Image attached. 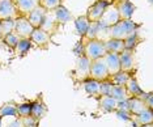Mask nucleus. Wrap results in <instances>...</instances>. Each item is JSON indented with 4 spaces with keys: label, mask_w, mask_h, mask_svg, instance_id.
Returning a JSON list of instances; mask_svg holds the SVG:
<instances>
[{
    "label": "nucleus",
    "mask_w": 153,
    "mask_h": 127,
    "mask_svg": "<svg viewBox=\"0 0 153 127\" xmlns=\"http://www.w3.org/2000/svg\"><path fill=\"white\" fill-rule=\"evenodd\" d=\"M141 26V24L136 22L132 19L128 20H119L117 24H114L113 26L109 28V37L110 38H117V40H122L131 36L132 33H135L139 30V28Z\"/></svg>",
    "instance_id": "1"
},
{
    "label": "nucleus",
    "mask_w": 153,
    "mask_h": 127,
    "mask_svg": "<svg viewBox=\"0 0 153 127\" xmlns=\"http://www.w3.org/2000/svg\"><path fill=\"white\" fill-rule=\"evenodd\" d=\"M106 49L103 41L93 38V40H85L82 42V55H85L90 61H94V59L102 58L106 54Z\"/></svg>",
    "instance_id": "2"
},
{
    "label": "nucleus",
    "mask_w": 153,
    "mask_h": 127,
    "mask_svg": "<svg viewBox=\"0 0 153 127\" xmlns=\"http://www.w3.org/2000/svg\"><path fill=\"white\" fill-rule=\"evenodd\" d=\"M89 68H90V59H88L85 55H79L75 63L74 69V77L76 81L82 83L89 77Z\"/></svg>",
    "instance_id": "3"
},
{
    "label": "nucleus",
    "mask_w": 153,
    "mask_h": 127,
    "mask_svg": "<svg viewBox=\"0 0 153 127\" xmlns=\"http://www.w3.org/2000/svg\"><path fill=\"white\" fill-rule=\"evenodd\" d=\"M89 77L94 79L97 81H103V80L109 79V72L103 63L102 58L90 61V68H89Z\"/></svg>",
    "instance_id": "4"
},
{
    "label": "nucleus",
    "mask_w": 153,
    "mask_h": 127,
    "mask_svg": "<svg viewBox=\"0 0 153 127\" xmlns=\"http://www.w3.org/2000/svg\"><path fill=\"white\" fill-rule=\"evenodd\" d=\"M111 3H113L111 0H96V1L88 8L85 16L88 17V20L90 22H97V21L101 19V16L103 15L105 9L111 4Z\"/></svg>",
    "instance_id": "5"
},
{
    "label": "nucleus",
    "mask_w": 153,
    "mask_h": 127,
    "mask_svg": "<svg viewBox=\"0 0 153 127\" xmlns=\"http://www.w3.org/2000/svg\"><path fill=\"white\" fill-rule=\"evenodd\" d=\"M113 4L117 8L120 20L132 19L134 12L136 10V5H135L131 0H114Z\"/></svg>",
    "instance_id": "6"
},
{
    "label": "nucleus",
    "mask_w": 153,
    "mask_h": 127,
    "mask_svg": "<svg viewBox=\"0 0 153 127\" xmlns=\"http://www.w3.org/2000/svg\"><path fill=\"white\" fill-rule=\"evenodd\" d=\"M33 30L34 28L29 22L26 16H19L17 19H15V29H13V31L20 38H30Z\"/></svg>",
    "instance_id": "7"
},
{
    "label": "nucleus",
    "mask_w": 153,
    "mask_h": 127,
    "mask_svg": "<svg viewBox=\"0 0 153 127\" xmlns=\"http://www.w3.org/2000/svg\"><path fill=\"white\" fill-rule=\"evenodd\" d=\"M119 20H120V17L118 15V10H117L115 7H114L113 3H111V4L105 9L103 15L101 16V19L97 21V22H98L100 26L110 28V26H113L114 24H117Z\"/></svg>",
    "instance_id": "8"
},
{
    "label": "nucleus",
    "mask_w": 153,
    "mask_h": 127,
    "mask_svg": "<svg viewBox=\"0 0 153 127\" xmlns=\"http://www.w3.org/2000/svg\"><path fill=\"white\" fill-rule=\"evenodd\" d=\"M20 16L15 0H0V20H15Z\"/></svg>",
    "instance_id": "9"
},
{
    "label": "nucleus",
    "mask_w": 153,
    "mask_h": 127,
    "mask_svg": "<svg viewBox=\"0 0 153 127\" xmlns=\"http://www.w3.org/2000/svg\"><path fill=\"white\" fill-rule=\"evenodd\" d=\"M51 38L53 37H51L47 31H45L43 29H41V28H36V29L33 30L32 36H30V41H32V43L36 45L37 47L46 50V49H48Z\"/></svg>",
    "instance_id": "10"
},
{
    "label": "nucleus",
    "mask_w": 153,
    "mask_h": 127,
    "mask_svg": "<svg viewBox=\"0 0 153 127\" xmlns=\"http://www.w3.org/2000/svg\"><path fill=\"white\" fill-rule=\"evenodd\" d=\"M119 62H120V69L122 71L132 72L136 67V61H135L134 50H127L124 49L122 52H119Z\"/></svg>",
    "instance_id": "11"
},
{
    "label": "nucleus",
    "mask_w": 153,
    "mask_h": 127,
    "mask_svg": "<svg viewBox=\"0 0 153 127\" xmlns=\"http://www.w3.org/2000/svg\"><path fill=\"white\" fill-rule=\"evenodd\" d=\"M39 28L41 29H43L45 31H47L51 37L55 36V34L59 31L60 25H59V24L56 22V20H55V16H54L53 10H47L46 12V15H45L43 21H42V24H41Z\"/></svg>",
    "instance_id": "12"
},
{
    "label": "nucleus",
    "mask_w": 153,
    "mask_h": 127,
    "mask_svg": "<svg viewBox=\"0 0 153 127\" xmlns=\"http://www.w3.org/2000/svg\"><path fill=\"white\" fill-rule=\"evenodd\" d=\"M103 63H105L109 76L120 71V62H119V54L118 52H106L102 56Z\"/></svg>",
    "instance_id": "13"
},
{
    "label": "nucleus",
    "mask_w": 153,
    "mask_h": 127,
    "mask_svg": "<svg viewBox=\"0 0 153 127\" xmlns=\"http://www.w3.org/2000/svg\"><path fill=\"white\" fill-rule=\"evenodd\" d=\"M46 12L47 10L45 9L42 5H37L33 10H30V12L26 15L27 20H29V22L32 24V26L34 28V29L41 26V24H42L43 17H45V15H46Z\"/></svg>",
    "instance_id": "14"
},
{
    "label": "nucleus",
    "mask_w": 153,
    "mask_h": 127,
    "mask_svg": "<svg viewBox=\"0 0 153 127\" xmlns=\"http://www.w3.org/2000/svg\"><path fill=\"white\" fill-rule=\"evenodd\" d=\"M97 101H98V108L102 111H105V113L115 111L118 101L114 100V98L111 96H109V94H101V96L97 98Z\"/></svg>",
    "instance_id": "15"
},
{
    "label": "nucleus",
    "mask_w": 153,
    "mask_h": 127,
    "mask_svg": "<svg viewBox=\"0 0 153 127\" xmlns=\"http://www.w3.org/2000/svg\"><path fill=\"white\" fill-rule=\"evenodd\" d=\"M54 12V16H55V20H56V22L59 24L60 26L65 25L67 22H69L72 19H74V16H72V13L69 12V10L65 8V7H63V4L59 5L58 8L53 9Z\"/></svg>",
    "instance_id": "16"
},
{
    "label": "nucleus",
    "mask_w": 153,
    "mask_h": 127,
    "mask_svg": "<svg viewBox=\"0 0 153 127\" xmlns=\"http://www.w3.org/2000/svg\"><path fill=\"white\" fill-rule=\"evenodd\" d=\"M46 114H47V106L42 98H37V100L32 101V113H30L32 117L41 121Z\"/></svg>",
    "instance_id": "17"
},
{
    "label": "nucleus",
    "mask_w": 153,
    "mask_h": 127,
    "mask_svg": "<svg viewBox=\"0 0 153 127\" xmlns=\"http://www.w3.org/2000/svg\"><path fill=\"white\" fill-rule=\"evenodd\" d=\"M124 88H126L128 97H140L143 94V92H144L140 88V85H139V83H137V79L134 75L130 76V79L124 84Z\"/></svg>",
    "instance_id": "18"
},
{
    "label": "nucleus",
    "mask_w": 153,
    "mask_h": 127,
    "mask_svg": "<svg viewBox=\"0 0 153 127\" xmlns=\"http://www.w3.org/2000/svg\"><path fill=\"white\" fill-rule=\"evenodd\" d=\"M20 16H26L30 10H33L37 5H39V0H15Z\"/></svg>",
    "instance_id": "19"
},
{
    "label": "nucleus",
    "mask_w": 153,
    "mask_h": 127,
    "mask_svg": "<svg viewBox=\"0 0 153 127\" xmlns=\"http://www.w3.org/2000/svg\"><path fill=\"white\" fill-rule=\"evenodd\" d=\"M127 102H128V109H130L131 115H137V114H140L141 111H144L145 109H148L145 106L144 101L139 97H128Z\"/></svg>",
    "instance_id": "20"
},
{
    "label": "nucleus",
    "mask_w": 153,
    "mask_h": 127,
    "mask_svg": "<svg viewBox=\"0 0 153 127\" xmlns=\"http://www.w3.org/2000/svg\"><path fill=\"white\" fill-rule=\"evenodd\" d=\"M82 84H84V89L86 93H88V96L94 97V98L100 97V81L88 77L86 80L82 81Z\"/></svg>",
    "instance_id": "21"
},
{
    "label": "nucleus",
    "mask_w": 153,
    "mask_h": 127,
    "mask_svg": "<svg viewBox=\"0 0 153 127\" xmlns=\"http://www.w3.org/2000/svg\"><path fill=\"white\" fill-rule=\"evenodd\" d=\"M132 121L140 126L149 125L153 123V109H145L144 111H141L137 115H132Z\"/></svg>",
    "instance_id": "22"
},
{
    "label": "nucleus",
    "mask_w": 153,
    "mask_h": 127,
    "mask_svg": "<svg viewBox=\"0 0 153 127\" xmlns=\"http://www.w3.org/2000/svg\"><path fill=\"white\" fill-rule=\"evenodd\" d=\"M89 24H90V21L88 20V17H86L85 15L84 16H79V17H76L75 19L76 33H77L81 38L86 34V30H88V28H89Z\"/></svg>",
    "instance_id": "23"
},
{
    "label": "nucleus",
    "mask_w": 153,
    "mask_h": 127,
    "mask_svg": "<svg viewBox=\"0 0 153 127\" xmlns=\"http://www.w3.org/2000/svg\"><path fill=\"white\" fill-rule=\"evenodd\" d=\"M105 43V49L107 52H122L124 50V45L122 40H117V38H109V40L103 41Z\"/></svg>",
    "instance_id": "24"
},
{
    "label": "nucleus",
    "mask_w": 153,
    "mask_h": 127,
    "mask_svg": "<svg viewBox=\"0 0 153 127\" xmlns=\"http://www.w3.org/2000/svg\"><path fill=\"white\" fill-rule=\"evenodd\" d=\"M32 46L33 43L30 41V38H20V41L17 42V45L15 47V52L20 56H25L29 52L30 49H32Z\"/></svg>",
    "instance_id": "25"
},
{
    "label": "nucleus",
    "mask_w": 153,
    "mask_h": 127,
    "mask_svg": "<svg viewBox=\"0 0 153 127\" xmlns=\"http://www.w3.org/2000/svg\"><path fill=\"white\" fill-rule=\"evenodd\" d=\"M0 117L5 118V117H17V104L16 102H7V104L0 106Z\"/></svg>",
    "instance_id": "26"
},
{
    "label": "nucleus",
    "mask_w": 153,
    "mask_h": 127,
    "mask_svg": "<svg viewBox=\"0 0 153 127\" xmlns=\"http://www.w3.org/2000/svg\"><path fill=\"white\" fill-rule=\"evenodd\" d=\"M109 96H111L114 100H117V101H124V100L128 98V94L126 92L124 85H114V84L110 88Z\"/></svg>",
    "instance_id": "27"
},
{
    "label": "nucleus",
    "mask_w": 153,
    "mask_h": 127,
    "mask_svg": "<svg viewBox=\"0 0 153 127\" xmlns=\"http://www.w3.org/2000/svg\"><path fill=\"white\" fill-rule=\"evenodd\" d=\"M134 75L132 72H127V71H120L114 73V75L109 76V80L111 83L114 84V85H124V84L127 83V80L130 79V76Z\"/></svg>",
    "instance_id": "28"
},
{
    "label": "nucleus",
    "mask_w": 153,
    "mask_h": 127,
    "mask_svg": "<svg viewBox=\"0 0 153 127\" xmlns=\"http://www.w3.org/2000/svg\"><path fill=\"white\" fill-rule=\"evenodd\" d=\"M141 42V38L139 36V30H136L135 33H132L131 36H128L127 38L123 40V45H124V49L127 50H134L136 49V46Z\"/></svg>",
    "instance_id": "29"
},
{
    "label": "nucleus",
    "mask_w": 153,
    "mask_h": 127,
    "mask_svg": "<svg viewBox=\"0 0 153 127\" xmlns=\"http://www.w3.org/2000/svg\"><path fill=\"white\" fill-rule=\"evenodd\" d=\"M13 29H15V20H12V19L1 20L0 21V38L13 31Z\"/></svg>",
    "instance_id": "30"
},
{
    "label": "nucleus",
    "mask_w": 153,
    "mask_h": 127,
    "mask_svg": "<svg viewBox=\"0 0 153 127\" xmlns=\"http://www.w3.org/2000/svg\"><path fill=\"white\" fill-rule=\"evenodd\" d=\"M1 41L4 42V45H5V46H8V47H11V49H13V50H15L17 42L20 41V37L17 36L15 31H11V33L5 34L4 37H1Z\"/></svg>",
    "instance_id": "31"
},
{
    "label": "nucleus",
    "mask_w": 153,
    "mask_h": 127,
    "mask_svg": "<svg viewBox=\"0 0 153 127\" xmlns=\"http://www.w3.org/2000/svg\"><path fill=\"white\" fill-rule=\"evenodd\" d=\"M32 113V102H22V104L17 105V117L24 118V117H29Z\"/></svg>",
    "instance_id": "32"
},
{
    "label": "nucleus",
    "mask_w": 153,
    "mask_h": 127,
    "mask_svg": "<svg viewBox=\"0 0 153 127\" xmlns=\"http://www.w3.org/2000/svg\"><path fill=\"white\" fill-rule=\"evenodd\" d=\"M39 5H42L46 10H53L62 5V0H39Z\"/></svg>",
    "instance_id": "33"
},
{
    "label": "nucleus",
    "mask_w": 153,
    "mask_h": 127,
    "mask_svg": "<svg viewBox=\"0 0 153 127\" xmlns=\"http://www.w3.org/2000/svg\"><path fill=\"white\" fill-rule=\"evenodd\" d=\"M97 29H98V22H90L88 30H86V34L82 38H85V40H93V38H96Z\"/></svg>",
    "instance_id": "34"
},
{
    "label": "nucleus",
    "mask_w": 153,
    "mask_h": 127,
    "mask_svg": "<svg viewBox=\"0 0 153 127\" xmlns=\"http://www.w3.org/2000/svg\"><path fill=\"white\" fill-rule=\"evenodd\" d=\"M139 98H141V100L144 101L145 106L148 109H153V92H148V93L143 92V94Z\"/></svg>",
    "instance_id": "35"
},
{
    "label": "nucleus",
    "mask_w": 153,
    "mask_h": 127,
    "mask_svg": "<svg viewBox=\"0 0 153 127\" xmlns=\"http://www.w3.org/2000/svg\"><path fill=\"white\" fill-rule=\"evenodd\" d=\"M111 85H113V83H111L109 79L103 80V81H100V96L101 94H109Z\"/></svg>",
    "instance_id": "36"
},
{
    "label": "nucleus",
    "mask_w": 153,
    "mask_h": 127,
    "mask_svg": "<svg viewBox=\"0 0 153 127\" xmlns=\"http://www.w3.org/2000/svg\"><path fill=\"white\" fill-rule=\"evenodd\" d=\"M21 121H22L24 127H38V122H39L38 119H36L34 117H32V115L21 118Z\"/></svg>",
    "instance_id": "37"
},
{
    "label": "nucleus",
    "mask_w": 153,
    "mask_h": 127,
    "mask_svg": "<svg viewBox=\"0 0 153 127\" xmlns=\"http://www.w3.org/2000/svg\"><path fill=\"white\" fill-rule=\"evenodd\" d=\"M118 118L123 119V121H132V115L130 111H122V110H115Z\"/></svg>",
    "instance_id": "38"
},
{
    "label": "nucleus",
    "mask_w": 153,
    "mask_h": 127,
    "mask_svg": "<svg viewBox=\"0 0 153 127\" xmlns=\"http://www.w3.org/2000/svg\"><path fill=\"white\" fill-rule=\"evenodd\" d=\"M141 127H153V123H149V125H144V126H141Z\"/></svg>",
    "instance_id": "39"
},
{
    "label": "nucleus",
    "mask_w": 153,
    "mask_h": 127,
    "mask_svg": "<svg viewBox=\"0 0 153 127\" xmlns=\"http://www.w3.org/2000/svg\"><path fill=\"white\" fill-rule=\"evenodd\" d=\"M0 127H3V118L0 117Z\"/></svg>",
    "instance_id": "40"
},
{
    "label": "nucleus",
    "mask_w": 153,
    "mask_h": 127,
    "mask_svg": "<svg viewBox=\"0 0 153 127\" xmlns=\"http://www.w3.org/2000/svg\"><path fill=\"white\" fill-rule=\"evenodd\" d=\"M148 1H149V3H152V0H148Z\"/></svg>",
    "instance_id": "41"
},
{
    "label": "nucleus",
    "mask_w": 153,
    "mask_h": 127,
    "mask_svg": "<svg viewBox=\"0 0 153 127\" xmlns=\"http://www.w3.org/2000/svg\"><path fill=\"white\" fill-rule=\"evenodd\" d=\"M111 1H114V0H111Z\"/></svg>",
    "instance_id": "42"
},
{
    "label": "nucleus",
    "mask_w": 153,
    "mask_h": 127,
    "mask_svg": "<svg viewBox=\"0 0 153 127\" xmlns=\"http://www.w3.org/2000/svg\"><path fill=\"white\" fill-rule=\"evenodd\" d=\"M0 21H1V20H0Z\"/></svg>",
    "instance_id": "43"
}]
</instances>
